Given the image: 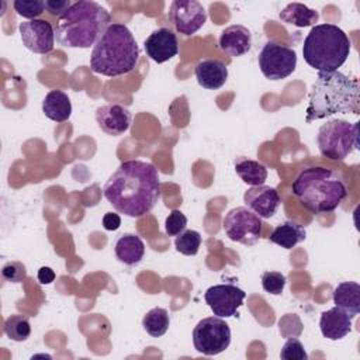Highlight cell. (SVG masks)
<instances>
[{"label": "cell", "instance_id": "1", "mask_svg": "<svg viewBox=\"0 0 360 360\" xmlns=\"http://www.w3.org/2000/svg\"><path fill=\"white\" fill-rule=\"evenodd\" d=\"M105 200L131 218H141L150 212L160 197L158 169L139 159L122 162L104 184Z\"/></svg>", "mask_w": 360, "mask_h": 360}, {"label": "cell", "instance_id": "2", "mask_svg": "<svg viewBox=\"0 0 360 360\" xmlns=\"http://www.w3.org/2000/svg\"><path fill=\"white\" fill-rule=\"evenodd\" d=\"M359 80L335 72H318L307 107V122L322 120L333 114H359Z\"/></svg>", "mask_w": 360, "mask_h": 360}, {"label": "cell", "instance_id": "3", "mask_svg": "<svg viewBox=\"0 0 360 360\" xmlns=\"http://www.w3.org/2000/svg\"><path fill=\"white\" fill-rule=\"evenodd\" d=\"M139 62V46L131 30L121 22H111L100 35L90 55L94 73L117 77L131 73Z\"/></svg>", "mask_w": 360, "mask_h": 360}, {"label": "cell", "instance_id": "4", "mask_svg": "<svg viewBox=\"0 0 360 360\" xmlns=\"http://www.w3.org/2000/svg\"><path fill=\"white\" fill-rule=\"evenodd\" d=\"M291 190L295 198L314 214L335 211L349 193L343 176L322 166L302 169L292 181Z\"/></svg>", "mask_w": 360, "mask_h": 360}, {"label": "cell", "instance_id": "5", "mask_svg": "<svg viewBox=\"0 0 360 360\" xmlns=\"http://www.w3.org/2000/svg\"><path fill=\"white\" fill-rule=\"evenodd\" d=\"M111 24L107 8L96 1L79 0L58 17L55 38L65 48L86 49L97 42L104 30Z\"/></svg>", "mask_w": 360, "mask_h": 360}, {"label": "cell", "instance_id": "6", "mask_svg": "<svg viewBox=\"0 0 360 360\" xmlns=\"http://www.w3.org/2000/svg\"><path fill=\"white\" fill-rule=\"evenodd\" d=\"M350 39L335 24H315L304 39V60L318 72H335L350 53Z\"/></svg>", "mask_w": 360, "mask_h": 360}, {"label": "cell", "instance_id": "7", "mask_svg": "<svg viewBox=\"0 0 360 360\" xmlns=\"http://www.w3.org/2000/svg\"><path fill=\"white\" fill-rule=\"evenodd\" d=\"M318 148L322 156L342 160L359 149V124L345 120H330L318 129Z\"/></svg>", "mask_w": 360, "mask_h": 360}, {"label": "cell", "instance_id": "8", "mask_svg": "<svg viewBox=\"0 0 360 360\" xmlns=\"http://www.w3.org/2000/svg\"><path fill=\"white\" fill-rule=\"evenodd\" d=\"M193 345L204 356L219 354L231 345V328L219 316L202 318L193 329Z\"/></svg>", "mask_w": 360, "mask_h": 360}, {"label": "cell", "instance_id": "9", "mask_svg": "<svg viewBox=\"0 0 360 360\" xmlns=\"http://www.w3.org/2000/svg\"><path fill=\"white\" fill-rule=\"evenodd\" d=\"M260 72L266 79L281 80L288 77L297 68V53L288 45L267 41L257 56Z\"/></svg>", "mask_w": 360, "mask_h": 360}, {"label": "cell", "instance_id": "10", "mask_svg": "<svg viewBox=\"0 0 360 360\" xmlns=\"http://www.w3.org/2000/svg\"><path fill=\"white\" fill-rule=\"evenodd\" d=\"M222 228L225 235L238 243L252 246L262 236V218L248 207H236L224 217Z\"/></svg>", "mask_w": 360, "mask_h": 360}, {"label": "cell", "instance_id": "11", "mask_svg": "<svg viewBox=\"0 0 360 360\" xmlns=\"http://www.w3.org/2000/svg\"><path fill=\"white\" fill-rule=\"evenodd\" d=\"M245 297L246 292L232 283L211 285L204 294V300L212 314L219 318H231L236 315Z\"/></svg>", "mask_w": 360, "mask_h": 360}, {"label": "cell", "instance_id": "12", "mask_svg": "<svg viewBox=\"0 0 360 360\" xmlns=\"http://www.w3.org/2000/svg\"><path fill=\"white\" fill-rule=\"evenodd\" d=\"M169 18L177 32L190 37L205 24L207 11L200 1L174 0L169 8Z\"/></svg>", "mask_w": 360, "mask_h": 360}, {"label": "cell", "instance_id": "13", "mask_svg": "<svg viewBox=\"0 0 360 360\" xmlns=\"http://www.w3.org/2000/svg\"><path fill=\"white\" fill-rule=\"evenodd\" d=\"M22 45L34 53H49L55 44V30L52 24L42 18L22 21L18 25Z\"/></svg>", "mask_w": 360, "mask_h": 360}, {"label": "cell", "instance_id": "14", "mask_svg": "<svg viewBox=\"0 0 360 360\" xmlns=\"http://www.w3.org/2000/svg\"><path fill=\"white\" fill-rule=\"evenodd\" d=\"M243 202L260 218H271L281 202V198L274 187L270 186H252L243 194Z\"/></svg>", "mask_w": 360, "mask_h": 360}, {"label": "cell", "instance_id": "15", "mask_svg": "<svg viewBox=\"0 0 360 360\" xmlns=\"http://www.w3.org/2000/svg\"><path fill=\"white\" fill-rule=\"evenodd\" d=\"M145 52L156 63H165L179 53V41L176 34L166 28L155 30L145 39Z\"/></svg>", "mask_w": 360, "mask_h": 360}, {"label": "cell", "instance_id": "16", "mask_svg": "<svg viewBox=\"0 0 360 360\" xmlns=\"http://www.w3.org/2000/svg\"><path fill=\"white\" fill-rule=\"evenodd\" d=\"M96 121L103 132L118 136L128 131L131 112L121 104H105L96 110Z\"/></svg>", "mask_w": 360, "mask_h": 360}, {"label": "cell", "instance_id": "17", "mask_svg": "<svg viewBox=\"0 0 360 360\" xmlns=\"http://www.w3.org/2000/svg\"><path fill=\"white\" fill-rule=\"evenodd\" d=\"M218 45L222 52L229 56L238 58L248 53L252 48V34L250 31L240 24H233L226 27L221 35Z\"/></svg>", "mask_w": 360, "mask_h": 360}, {"label": "cell", "instance_id": "18", "mask_svg": "<svg viewBox=\"0 0 360 360\" xmlns=\"http://www.w3.org/2000/svg\"><path fill=\"white\" fill-rule=\"evenodd\" d=\"M352 316L339 307H333L321 314L319 329L323 338L329 340L343 339L352 332Z\"/></svg>", "mask_w": 360, "mask_h": 360}, {"label": "cell", "instance_id": "19", "mask_svg": "<svg viewBox=\"0 0 360 360\" xmlns=\"http://www.w3.org/2000/svg\"><path fill=\"white\" fill-rule=\"evenodd\" d=\"M197 83L207 90H217L228 80V68L218 59L200 60L194 69Z\"/></svg>", "mask_w": 360, "mask_h": 360}, {"label": "cell", "instance_id": "20", "mask_svg": "<svg viewBox=\"0 0 360 360\" xmlns=\"http://www.w3.org/2000/svg\"><path fill=\"white\" fill-rule=\"evenodd\" d=\"M114 252L121 263L135 266L145 256V245L136 233H124L117 239Z\"/></svg>", "mask_w": 360, "mask_h": 360}, {"label": "cell", "instance_id": "21", "mask_svg": "<svg viewBox=\"0 0 360 360\" xmlns=\"http://www.w3.org/2000/svg\"><path fill=\"white\" fill-rule=\"evenodd\" d=\"M42 112L55 122H65L72 115V103L65 91L51 90L42 100Z\"/></svg>", "mask_w": 360, "mask_h": 360}, {"label": "cell", "instance_id": "22", "mask_svg": "<svg viewBox=\"0 0 360 360\" xmlns=\"http://www.w3.org/2000/svg\"><path fill=\"white\" fill-rule=\"evenodd\" d=\"M307 238L305 228L291 219H287L281 224H278L270 233L269 240L284 248V249H292Z\"/></svg>", "mask_w": 360, "mask_h": 360}, {"label": "cell", "instance_id": "23", "mask_svg": "<svg viewBox=\"0 0 360 360\" xmlns=\"http://www.w3.org/2000/svg\"><path fill=\"white\" fill-rule=\"evenodd\" d=\"M333 302L354 318L360 312V284L356 281L338 284L333 290Z\"/></svg>", "mask_w": 360, "mask_h": 360}, {"label": "cell", "instance_id": "24", "mask_svg": "<svg viewBox=\"0 0 360 360\" xmlns=\"http://www.w3.org/2000/svg\"><path fill=\"white\" fill-rule=\"evenodd\" d=\"M278 17L283 22L291 24L298 28L311 27L319 20V13L307 7L302 3H290L280 13Z\"/></svg>", "mask_w": 360, "mask_h": 360}, {"label": "cell", "instance_id": "25", "mask_svg": "<svg viewBox=\"0 0 360 360\" xmlns=\"http://www.w3.org/2000/svg\"><path fill=\"white\" fill-rule=\"evenodd\" d=\"M235 172L249 186H262L267 179L266 166L249 158H238L235 160Z\"/></svg>", "mask_w": 360, "mask_h": 360}, {"label": "cell", "instance_id": "26", "mask_svg": "<svg viewBox=\"0 0 360 360\" xmlns=\"http://www.w3.org/2000/svg\"><path fill=\"white\" fill-rule=\"evenodd\" d=\"M169 325H170L169 312L160 307H155L150 311H148L142 319L143 329L152 338L163 336L167 332Z\"/></svg>", "mask_w": 360, "mask_h": 360}, {"label": "cell", "instance_id": "27", "mask_svg": "<svg viewBox=\"0 0 360 360\" xmlns=\"http://www.w3.org/2000/svg\"><path fill=\"white\" fill-rule=\"evenodd\" d=\"M4 333L14 342H24L31 335V323L24 315H11L4 322Z\"/></svg>", "mask_w": 360, "mask_h": 360}, {"label": "cell", "instance_id": "28", "mask_svg": "<svg viewBox=\"0 0 360 360\" xmlns=\"http://www.w3.org/2000/svg\"><path fill=\"white\" fill-rule=\"evenodd\" d=\"M201 245V235L194 229H184L174 239V248L184 256H194L198 253Z\"/></svg>", "mask_w": 360, "mask_h": 360}, {"label": "cell", "instance_id": "29", "mask_svg": "<svg viewBox=\"0 0 360 360\" xmlns=\"http://www.w3.org/2000/svg\"><path fill=\"white\" fill-rule=\"evenodd\" d=\"M18 15L30 20H35L45 11V1L42 0H15L13 3Z\"/></svg>", "mask_w": 360, "mask_h": 360}, {"label": "cell", "instance_id": "30", "mask_svg": "<svg viewBox=\"0 0 360 360\" xmlns=\"http://www.w3.org/2000/svg\"><path fill=\"white\" fill-rule=\"evenodd\" d=\"M287 277L280 271H264L262 274V287L271 295H280L285 287Z\"/></svg>", "mask_w": 360, "mask_h": 360}, {"label": "cell", "instance_id": "31", "mask_svg": "<svg viewBox=\"0 0 360 360\" xmlns=\"http://www.w3.org/2000/svg\"><path fill=\"white\" fill-rule=\"evenodd\" d=\"M280 357L283 360H307L308 354L305 352L304 345L297 338H290L281 347Z\"/></svg>", "mask_w": 360, "mask_h": 360}, {"label": "cell", "instance_id": "32", "mask_svg": "<svg viewBox=\"0 0 360 360\" xmlns=\"http://www.w3.org/2000/svg\"><path fill=\"white\" fill-rule=\"evenodd\" d=\"M1 276L8 283H21L27 278V269L21 262L11 260L4 263L1 269Z\"/></svg>", "mask_w": 360, "mask_h": 360}, {"label": "cell", "instance_id": "33", "mask_svg": "<svg viewBox=\"0 0 360 360\" xmlns=\"http://www.w3.org/2000/svg\"><path fill=\"white\" fill-rule=\"evenodd\" d=\"M186 225L187 217L180 210H173L165 221V231L169 236H177L186 229Z\"/></svg>", "mask_w": 360, "mask_h": 360}, {"label": "cell", "instance_id": "34", "mask_svg": "<svg viewBox=\"0 0 360 360\" xmlns=\"http://www.w3.org/2000/svg\"><path fill=\"white\" fill-rule=\"evenodd\" d=\"M70 6L72 3L69 0H46L45 1V10L55 17L56 15L60 17Z\"/></svg>", "mask_w": 360, "mask_h": 360}, {"label": "cell", "instance_id": "35", "mask_svg": "<svg viewBox=\"0 0 360 360\" xmlns=\"http://www.w3.org/2000/svg\"><path fill=\"white\" fill-rule=\"evenodd\" d=\"M103 226L107 231H117L121 226V218L115 212H105L103 217Z\"/></svg>", "mask_w": 360, "mask_h": 360}, {"label": "cell", "instance_id": "36", "mask_svg": "<svg viewBox=\"0 0 360 360\" xmlns=\"http://www.w3.org/2000/svg\"><path fill=\"white\" fill-rule=\"evenodd\" d=\"M55 280V271L51 267L42 266L38 270V281L41 284H51Z\"/></svg>", "mask_w": 360, "mask_h": 360}]
</instances>
